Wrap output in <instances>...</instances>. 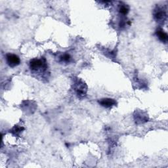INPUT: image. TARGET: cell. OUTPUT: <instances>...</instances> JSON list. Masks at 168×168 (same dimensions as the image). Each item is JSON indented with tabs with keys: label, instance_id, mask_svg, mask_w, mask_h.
<instances>
[{
	"label": "cell",
	"instance_id": "6da1fadb",
	"mask_svg": "<svg viewBox=\"0 0 168 168\" xmlns=\"http://www.w3.org/2000/svg\"><path fill=\"white\" fill-rule=\"evenodd\" d=\"M6 60L7 64L9 65L11 67H15L20 65L21 60L18 56L15 54L9 53L7 55Z\"/></svg>",
	"mask_w": 168,
	"mask_h": 168
},
{
	"label": "cell",
	"instance_id": "7a4b0ae2",
	"mask_svg": "<svg viewBox=\"0 0 168 168\" xmlns=\"http://www.w3.org/2000/svg\"><path fill=\"white\" fill-rule=\"evenodd\" d=\"M30 68L33 70H38L41 68H45V64L44 63L42 60L34 59L30 60Z\"/></svg>",
	"mask_w": 168,
	"mask_h": 168
},
{
	"label": "cell",
	"instance_id": "3957f363",
	"mask_svg": "<svg viewBox=\"0 0 168 168\" xmlns=\"http://www.w3.org/2000/svg\"><path fill=\"white\" fill-rule=\"evenodd\" d=\"M99 104H100L101 106L106 107V108H110V107L116 105V102L114 99L106 98L101 99V100L99 101Z\"/></svg>",
	"mask_w": 168,
	"mask_h": 168
},
{
	"label": "cell",
	"instance_id": "277c9868",
	"mask_svg": "<svg viewBox=\"0 0 168 168\" xmlns=\"http://www.w3.org/2000/svg\"><path fill=\"white\" fill-rule=\"evenodd\" d=\"M156 35L159 40L163 42H166L167 41V34L162 29H158L156 31Z\"/></svg>",
	"mask_w": 168,
	"mask_h": 168
},
{
	"label": "cell",
	"instance_id": "5b68a950",
	"mask_svg": "<svg viewBox=\"0 0 168 168\" xmlns=\"http://www.w3.org/2000/svg\"><path fill=\"white\" fill-rule=\"evenodd\" d=\"M154 17L156 19V21H164L165 18L166 17V12L163 10L158 9L154 14Z\"/></svg>",
	"mask_w": 168,
	"mask_h": 168
},
{
	"label": "cell",
	"instance_id": "8992f818",
	"mask_svg": "<svg viewBox=\"0 0 168 168\" xmlns=\"http://www.w3.org/2000/svg\"><path fill=\"white\" fill-rule=\"evenodd\" d=\"M129 7L126 5H123L120 8V13H122V15H126L128 14L129 12Z\"/></svg>",
	"mask_w": 168,
	"mask_h": 168
},
{
	"label": "cell",
	"instance_id": "52a82bcc",
	"mask_svg": "<svg viewBox=\"0 0 168 168\" xmlns=\"http://www.w3.org/2000/svg\"><path fill=\"white\" fill-rule=\"evenodd\" d=\"M60 59L64 62H68L70 59V56L68 54H65L60 57Z\"/></svg>",
	"mask_w": 168,
	"mask_h": 168
},
{
	"label": "cell",
	"instance_id": "ba28073f",
	"mask_svg": "<svg viewBox=\"0 0 168 168\" xmlns=\"http://www.w3.org/2000/svg\"><path fill=\"white\" fill-rule=\"evenodd\" d=\"M24 129L23 128H21V127H18V126H15L14 128L13 129V132H14L15 133H20L21 131H23Z\"/></svg>",
	"mask_w": 168,
	"mask_h": 168
}]
</instances>
